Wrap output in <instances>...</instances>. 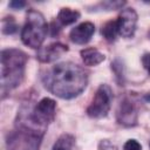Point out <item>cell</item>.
I'll list each match as a JSON object with an SVG mask.
<instances>
[{
  "label": "cell",
  "instance_id": "6",
  "mask_svg": "<svg viewBox=\"0 0 150 150\" xmlns=\"http://www.w3.org/2000/svg\"><path fill=\"white\" fill-rule=\"evenodd\" d=\"M112 102V90L108 84H101L95 96L87 108V115L91 118H102L105 117L110 110Z\"/></svg>",
  "mask_w": 150,
  "mask_h": 150
},
{
  "label": "cell",
  "instance_id": "3",
  "mask_svg": "<svg viewBox=\"0 0 150 150\" xmlns=\"http://www.w3.org/2000/svg\"><path fill=\"white\" fill-rule=\"evenodd\" d=\"M43 129L33 125L23 116L18 115L16 129L7 137L8 150H39L45 135Z\"/></svg>",
  "mask_w": 150,
  "mask_h": 150
},
{
  "label": "cell",
  "instance_id": "22",
  "mask_svg": "<svg viewBox=\"0 0 150 150\" xmlns=\"http://www.w3.org/2000/svg\"><path fill=\"white\" fill-rule=\"evenodd\" d=\"M149 146H150V143H149Z\"/></svg>",
  "mask_w": 150,
  "mask_h": 150
},
{
  "label": "cell",
  "instance_id": "9",
  "mask_svg": "<svg viewBox=\"0 0 150 150\" xmlns=\"http://www.w3.org/2000/svg\"><path fill=\"white\" fill-rule=\"evenodd\" d=\"M68 52V46L61 42H53L48 46L40 48L36 53V59L42 63H50L61 57Z\"/></svg>",
  "mask_w": 150,
  "mask_h": 150
},
{
  "label": "cell",
  "instance_id": "11",
  "mask_svg": "<svg viewBox=\"0 0 150 150\" xmlns=\"http://www.w3.org/2000/svg\"><path fill=\"white\" fill-rule=\"evenodd\" d=\"M80 54H81L83 63L86 66H90V67L100 64L105 59L104 54H102L101 52H98L95 48H84L80 52Z\"/></svg>",
  "mask_w": 150,
  "mask_h": 150
},
{
  "label": "cell",
  "instance_id": "15",
  "mask_svg": "<svg viewBox=\"0 0 150 150\" xmlns=\"http://www.w3.org/2000/svg\"><path fill=\"white\" fill-rule=\"evenodd\" d=\"M16 30H18V25L13 16L5 18L2 20V33L4 34L11 35V34H14Z\"/></svg>",
  "mask_w": 150,
  "mask_h": 150
},
{
  "label": "cell",
  "instance_id": "5",
  "mask_svg": "<svg viewBox=\"0 0 150 150\" xmlns=\"http://www.w3.org/2000/svg\"><path fill=\"white\" fill-rule=\"evenodd\" d=\"M30 123L46 130L48 124L54 121L56 114V102L49 97H43L28 112L20 111Z\"/></svg>",
  "mask_w": 150,
  "mask_h": 150
},
{
  "label": "cell",
  "instance_id": "17",
  "mask_svg": "<svg viewBox=\"0 0 150 150\" xmlns=\"http://www.w3.org/2000/svg\"><path fill=\"white\" fill-rule=\"evenodd\" d=\"M125 2L123 1H104V2H101L98 6H101L102 8L104 7L105 11H114V9H120L121 7L124 6Z\"/></svg>",
  "mask_w": 150,
  "mask_h": 150
},
{
  "label": "cell",
  "instance_id": "2",
  "mask_svg": "<svg viewBox=\"0 0 150 150\" xmlns=\"http://www.w3.org/2000/svg\"><path fill=\"white\" fill-rule=\"evenodd\" d=\"M28 56L16 48H8L1 52V90L9 91L21 84L25 76V68Z\"/></svg>",
  "mask_w": 150,
  "mask_h": 150
},
{
  "label": "cell",
  "instance_id": "19",
  "mask_svg": "<svg viewBox=\"0 0 150 150\" xmlns=\"http://www.w3.org/2000/svg\"><path fill=\"white\" fill-rule=\"evenodd\" d=\"M142 64L148 70V73L150 74V53H145L142 56Z\"/></svg>",
  "mask_w": 150,
  "mask_h": 150
},
{
  "label": "cell",
  "instance_id": "13",
  "mask_svg": "<svg viewBox=\"0 0 150 150\" xmlns=\"http://www.w3.org/2000/svg\"><path fill=\"white\" fill-rule=\"evenodd\" d=\"M101 34L103 35V38L109 41V42H112L116 40V36L120 35L118 34V27H117V22L116 20H111V21H108L105 22L102 28H101Z\"/></svg>",
  "mask_w": 150,
  "mask_h": 150
},
{
  "label": "cell",
  "instance_id": "16",
  "mask_svg": "<svg viewBox=\"0 0 150 150\" xmlns=\"http://www.w3.org/2000/svg\"><path fill=\"white\" fill-rule=\"evenodd\" d=\"M111 69L116 75V80L120 83V86H122V83L124 82V71H123V63L117 59L111 63Z\"/></svg>",
  "mask_w": 150,
  "mask_h": 150
},
{
  "label": "cell",
  "instance_id": "18",
  "mask_svg": "<svg viewBox=\"0 0 150 150\" xmlns=\"http://www.w3.org/2000/svg\"><path fill=\"white\" fill-rule=\"evenodd\" d=\"M123 150H142V145L136 139H128L123 145Z\"/></svg>",
  "mask_w": 150,
  "mask_h": 150
},
{
  "label": "cell",
  "instance_id": "8",
  "mask_svg": "<svg viewBox=\"0 0 150 150\" xmlns=\"http://www.w3.org/2000/svg\"><path fill=\"white\" fill-rule=\"evenodd\" d=\"M137 13L134 8H124L116 19L118 34L123 38H132L137 26Z\"/></svg>",
  "mask_w": 150,
  "mask_h": 150
},
{
  "label": "cell",
  "instance_id": "14",
  "mask_svg": "<svg viewBox=\"0 0 150 150\" xmlns=\"http://www.w3.org/2000/svg\"><path fill=\"white\" fill-rule=\"evenodd\" d=\"M75 142V137L70 134L61 135L53 145L52 150H71Z\"/></svg>",
  "mask_w": 150,
  "mask_h": 150
},
{
  "label": "cell",
  "instance_id": "12",
  "mask_svg": "<svg viewBox=\"0 0 150 150\" xmlns=\"http://www.w3.org/2000/svg\"><path fill=\"white\" fill-rule=\"evenodd\" d=\"M79 19H80V12L70 9V8H66V7L61 8L59 14H57V16H56V20L62 26L71 25V23L76 22Z\"/></svg>",
  "mask_w": 150,
  "mask_h": 150
},
{
  "label": "cell",
  "instance_id": "20",
  "mask_svg": "<svg viewBox=\"0 0 150 150\" xmlns=\"http://www.w3.org/2000/svg\"><path fill=\"white\" fill-rule=\"evenodd\" d=\"M25 6H26V2L22 1V0H14V1L9 2V7L13 8V9H21Z\"/></svg>",
  "mask_w": 150,
  "mask_h": 150
},
{
  "label": "cell",
  "instance_id": "10",
  "mask_svg": "<svg viewBox=\"0 0 150 150\" xmlns=\"http://www.w3.org/2000/svg\"><path fill=\"white\" fill-rule=\"evenodd\" d=\"M95 33V26L91 22H82L74 27L70 33L69 38L70 41L76 45H86L90 41L91 36Z\"/></svg>",
  "mask_w": 150,
  "mask_h": 150
},
{
  "label": "cell",
  "instance_id": "4",
  "mask_svg": "<svg viewBox=\"0 0 150 150\" xmlns=\"http://www.w3.org/2000/svg\"><path fill=\"white\" fill-rule=\"evenodd\" d=\"M48 32V25L45 16L35 11L29 9L26 15V22L21 30V40L23 45L30 48H39L45 41Z\"/></svg>",
  "mask_w": 150,
  "mask_h": 150
},
{
  "label": "cell",
  "instance_id": "21",
  "mask_svg": "<svg viewBox=\"0 0 150 150\" xmlns=\"http://www.w3.org/2000/svg\"><path fill=\"white\" fill-rule=\"evenodd\" d=\"M144 100H145V101H148V102H150V93H149V94H146V95L144 96Z\"/></svg>",
  "mask_w": 150,
  "mask_h": 150
},
{
  "label": "cell",
  "instance_id": "1",
  "mask_svg": "<svg viewBox=\"0 0 150 150\" xmlns=\"http://www.w3.org/2000/svg\"><path fill=\"white\" fill-rule=\"evenodd\" d=\"M45 88L55 96L70 100L80 95L87 87V71L74 62H61L47 69L41 76Z\"/></svg>",
  "mask_w": 150,
  "mask_h": 150
},
{
  "label": "cell",
  "instance_id": "7",
  "mask_svg": "<svg viewBox=\"0 0 150 150\" xmlns=\"http://www.w3.org/2000/svg\"><path fill=\"white\" fill-rule=\"evenodd\" d=\"M138 111L135 102L129 97H124L117 108L116 111V120L118 124L123 127H135L137 124Z\"/></svg>",
  "mask_w": 150,
  "mask_h": 150
}]
</instances>
